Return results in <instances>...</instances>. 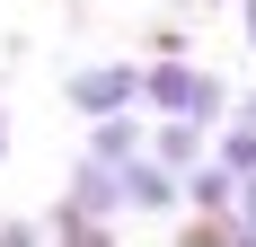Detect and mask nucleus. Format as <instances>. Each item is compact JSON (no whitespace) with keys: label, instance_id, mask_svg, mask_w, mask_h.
<instances>
[{"label":"nucleus","instance_id":"f257e3e1","mask_svg":"<svg viewBox=\"0 0 256 247\" xmlns=\"http://www.w3.org/2000/svg\"><path fill=\"white\" fill-rule=\"evenodd\" d=\"M142 106H150L159 124H204V132L230 124V88H221L204 62H142Z\"/></svg>","mask_w":256,"mask_h":247},{"label":"nucleus","instance_id":"f03ea898","mask_svg":"<svg viewBox=\"0 0 256 247\" xmlns=\"http://www.w3.org/2000/svg\"><path fill=\"white\" fill-rule=\"evenodd\" d=\"M80 124H106V115H132L142 106V62H88V71L62 88Z\"/></svg>","mask_w":256,"mask_h":247},{"label":"nucleus","instance_id":"7ed1b4c3","mask_svg":"<svg viewBox=\"0 0 256 247\" xmlns=\"http://www.w3.org/2000/svg\"><path fill=\"white\" fill-rule=\"evenodd\" d=\"M142 150H150V115L132 106V115H106V124H88V150H80V159H98V168H132Z\"/></svg>","mask_w":256,"mask_h":247},{"label":"nucleus","instance_id":"20e7f679","mask_svg":"<svg viewBox=\"0 0 256 247\" xmlns=\"http://www.w3.org/2000/svg\"><path fill=\"white\" fill-rule=\"evenodd\" d=\"M142 159L168 168V176H194V168L212 159V132H204V124H159V115H150V150H142Z\"/></svg>","mask_w":256,"mask_h":247},{"label":"nucleus","instance_id":"39448f33","mask_svg":"<svg viewBox=\"0 0 256 247\" xmlns=\"http://www.w3.org/2000/svg\"><path fill=\"white\" fill-rule=\"evenodd\" d=\"M62 203H71V212H88V221H124V186H115V168H98V159H71Z\"/></svg>","mask_w":256,"mask_h":247},{"label":"nucleus","instance_id":"423d86ee","mask_svg":"<svg viewBox=\"0 0 256 247\" xmlns=\"http://www.w3.org/2000/svg\"><path fill=\"white\" fill-rule=\"evenodd\" d=\"M115 186H124V212H186L177 176L150 168V159H132V168H115Z\"/></svg>","mask_w":256,"mask_h":247},{"label":"nucleus","instance_id":"0eeeda50","mask_svg":"<svg viewBox=\"0 0 256 247\" xmlns=\"http://www.w3.org/2000/svg\"><path fill=\"white\" fill-rule=\"evenodd\" d=\"M177 194H186V212H194V221H204V212H238V176L204 159L194 176H177Z\"/></svg>","mask_w":256,"mask_h":247},{"label":"nucleus","instance_id":"6e6552de","mask_svg":"<svg viewBox=\"0 0 256 247\" xmlns=\"http://www.w3.org/2000/svg\"><path fill=\"white\" fill-rule=\"evenodd\" d=\"M177 247H256V230L238 221V212H186V230H177Z\"/></svg>","mask_w":256,"mask_h":247},{"label":"nucleus","instance_id":"1a4fd4ad","mask_svg":"<svg viewBox=\"0 0 256 247\" xmlns=\"http://www.w3.org/2000/svg\"><path fill=\"white\" fill-rule=\"evenodd\" d=\"M212 168H230L238 186L256 176V132H248V124H221V132H212Z\"/></svg>","mask_w":256,"mask_h":247},{"label":"nucleus","instance_id":"9d476101","mask_svg":"<svg viewBox=\"0 0 256 247\" xmlns=\"http://www.w3.org/2000/svg\"><path fill=\"white\" fill-rule=\"evenodd\" d=\"M0 247H44V221H0Z\"/></svg>","mask_w":256,"mask_h":247},{"label":"nucleus","instance_id":"9b49d317","mask_svg":"<svg viewBox=\"0 0 256 247\" xmlns=\"http://www.w3.org/2000/svg\"><path fill=\"white\" fill-rule=\"evenodd\" d=\"M230 124H248V132H256V88H248V98H230Z\"/></svg>","mask_w":256,"mask_h":247},{"label":"nucleus","instance_id":"f8f14e48","mask_svg":"<svg viewBox=\"0 0 256 247\" xmlns=\"http://www.w3.org/2000/svg\"><path fill=\"white\" fill-rule=\"evenodd\" d=\"M238 221L256 230V176H248V186H238Z\"/></svg>","mask_w":256,"mask_h":247},{"label":"nucleus","instance_id":"ddd939ff","mask_svg":"<svg viewBox=\"0 0 256 247\" xmlns=\"http://www.w3.org/2000/svg\"><path fill=\"white\" fill-rule=\"evenodd\" d=\"M238 26H248V53H256V0H238Z\"/></svg>","mask_w":256,"mask_h":247},{"label":"nucleus","instance_id":"4468645a","mask_svg":"<svg viewBox=\"0 0 256 247\" xmlns=\"http://www.w3.org/2000/svg\"><path fill=\"white\" fill-rule=\"evenodd\" d=\"M0 159H9V115H0Z\"/></svg>","mask_w":256,"mask_h":247}]
</instances>
